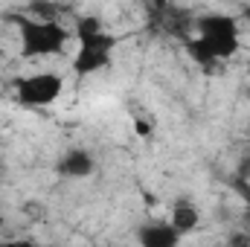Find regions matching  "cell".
I'll return each mask as SVG.
<instances>
[{"instance_id":"cell-2","label":"cell","mask_w":250,"mask_h":247,"mask_svg":"<svg viewBox=\"0 0 250 247\" xmlns=\"http://www.w3.org/2000/svg\"><path fill=\"white\" fill-rule=\"evenodd\" d=\"M76 38H79V53L73 59L76 76H90V73H99V70L111 67L120 38L111 35L96 18H82L76 23Z\"/></svg>"},{"instance_id":"cell-4","label":"cell","mask_w":250,"mask_h":247,"mask_svg":"<svg viewBox=\"0 0 250 247\" xmlns=\"http://www.w3.org/2000/svg\"><path fill=\"white\" fill-rule=\"evenodd\" d=\"M64 93V76L59 73H32L15 82V96L23 108H50Z\"/></svg>"},{"instance_id":"cell-3","label":"cell","mask_w":250,"mask_h":247,"mask_svg":"<svg viewBox=\"0 0 250 247\" xmlns=\"http://www.w3.org/2000/svg\"><path fill=\"white\" fill-rule=\"evenodd\" d=\"M18 23L21 35V56L23 59H44V56H59L67 50L70 32L64 23H50L38 18H12Z\"/></svg>"},{"instance_id":"cell-6","label":"cell","mask_w":250,"mask_h":247,"mask_svg":"<svg viewBox=\"0 0 250 247\" xmlns=\"http://www.w3.org/2000/svg\"><path fill=\"white\" fill-rule=\"evenodd\" d=\"M181 233H175V227L169 221H148L137 227V242L140 247H181Z\"/></svg>"},{"instance_id":"cell-8","label":"cell","mask_w":250,"mask_h":247,"mask_svg":"<svg viewBox=\"0 0 250 247\" xmlns=\"http://www.w3.org/2000/svg\"><path fill=\"white\" fill-rule=\"evenodd\" d=\"M134 134L140 140H151L154 137V123L148 117H134Z\"/></svg>"},{"instance_id":"cell-11","label":"cell","mask_w":250,"mask_h":247,"mask_svg":"<svg viewBox=\"0 0 250 247\" xmlns=\"http://www.w3.org/2000/svg\"><path fill=\"white\" fill-rule=\"evenodd\" d=\"M242 195H245V204H248V212H250V186L242 184Z\"/></svg>"},{"instance_id":"cell-12","label":"cell","mask_w":250,"mask_h":247,"mask_svg":"<svg viewBox=\"0 0 250 247\" xmlns=\"http://www.w3.org/2000/svg\"><path fill=\"white\" fill-rule=\"evenodd\" d=\"M245 18H248V21H250V6H248V9H245Z\"/></svg>"},{"instance_id":"cell-7","label":"cell","mask_w":250,"mask_h":247,"mask_svg":"<svg viewBox=\"0 0 250 247\" xmlns=\"http://www.w3.org/2000/svg\"><path fill=\"white\" fill-rule=\"evenodd\" d=\"M169 224L175 227V233L189 236V233L201 224V209H198V204H195V201H189V198H178V201H172Z\"/></svg>"},{"instance_id":"cell-10","label":"cell","mask_w":250,"mask_h":247,"mask_svg":"<svg viewBox=\"0 0 250 247\" xmlns=\"http://www.w3.org/2000/svg\"><path fill=\"white\" fill-rule=\"evenodd\" d=\"M230 247H250V236H239V233H236V236L230 239Z\"/></svg>"},{"instance_id":"cell-1","label":"cell","mask_w":250,"mask_h":247,"mask_svg":"<svg viewBox=\"0 0 250 247\" xmlns=\"http://www.w3.org/2000/svg\"><path fill=\"white\" fill-rule=\"evenodd\" d=\"M198 35H189L187 53L195 64L215 73V67L239 53V21L224 12H209L195 21Z\"/></svg>"},{"instance_id":"cell-9","label":"cell","mask_w":250,"mask_h":247,"mask_svg":"<svg viewBox=\"0 0 250 247\" xmlns=\"http://www.w3.org/2000/svg\"><path fill=\"white\" fill-rule=\"evenodd\" d=\"M0 247H41L32 239H0Z\"/></svg>"},{"instance_id":"cell-5","label":"cell","mask_w":250,"mask_h":247,"mask_svg":"<svg viewBox=\"0 0 250 247\" xmlns=\"http://www.w3.org/2000/svg\"><path fill=\"white\" fill-rule=\"evenodd\" d=\"M93 169H96V160H93V154L87 148H70V151H64L62 157H59V163H56V172L62 178H73V181L90 178Z\"/></svg>"}]
</instances>
